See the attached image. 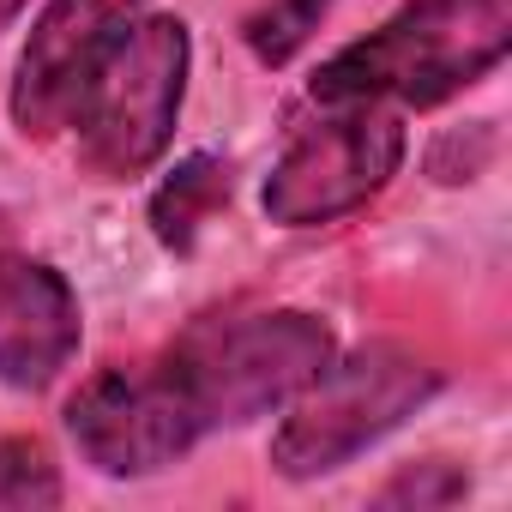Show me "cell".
<instances>
[{"label": "cell", "mask_w": 512, "mask_h": 512, "mask_svg": "<svg viewBox=\"0 0 512 512\" xmlns=\"http://www.w3.org/2000/svg\"><path fill=\"white\" fill-rule=\"evenodd\" d=\"M326 7H332V0H272V7H260V13L241 25L253 61H260V67H284V61L320 31Z\"/></svg>", "instance_id": "obj_10"}, {"label": "cell", "mask_w": 512, "mask_h": 512, "mask_svg": "<svg viewBox=\"0 0 512 512\" xmlns=\"http://www.w3.org/2000/svg\"><path fill=\"white\" fill-rule=\"evenodd\" d=\"M67 434L79 458L103 476H151L175 458L193 452L205 434L175 368L145 362V368H103L91 374L73 404H67Z\"/></svg>", "instance_id": "obj_6"}, {"label": "cell", "mask_w": 512, "mask_h": 512, "mask_svg": "<svg viewBox=\"0 0 512 512\" xmlns=\"http://www.w3.org/2000/svg\"><path fill=\"white\" fill-rule=\"evenodd\" d=\"M151 0H49V13L37 19L19 79H13V121L31 139H49L73 127L79 97L115 55V43L145 19Z\"/></svg>", "instance_id": "obj_7"}, {"label": "cell", "mask_w": 512, "mask_h": 512, "mask_svg": "<svg viewBox=\"0 0 512 512\" xmlns=\"http://www.w3.org/2000/svg\"><path fill=\"white\" fill-rule=\"evenodd\" d=\"M404 163V121L392 103H338L302 127L266 175V217L284 229H320L362 211Z\"/></svg>", "instance_id": "obj_5"}, {"label": "cell", "mask_w": 512, "mask_h": 512, "mask_svg": "<svg viewBox=\"0 0 512 512\" xmlns=\"http://www.w3.org/2000/svg\"><path fill=\"white\" fill-rule=\"evenodd\" d=\"M512 49V0H410L314 73V103L434 109L488 79Z\"/></svg>", "instance_id": "obj_1"}, {"label": "cell", "mask_w": 512, "mask_h": 512, "mask_svg": "<svg viewBox=\"0 0 512 512\" xmlns=\"http://www.w3.org/2000/svg\"><path fill=\"white\" fill-rule=\"evenodd\" d=\"M464 470L446 464V458H428L416 470H398L386 488H380V506H446V500H464Z\"/></svg>", "instance_id": "obj_12"}, {"label": "cell", "mask_w": 512, "mask_h": 512, "mask_svg": "<svg viewBox=\"0 0 512 512\" xmlns=\"http://www.w3.org/2000/svg\"><path fill=\"white\" fill-rule=\"evenodd\" d=\"M223 205H229V163L211 157V151H193V157H181V163L157 181V193H151V235H157L169 253H193L199 229H205Z\"/></svg>", "instance_id": "obj_9"}, {"label": "cell", "mask_w": 512, "mask_h": 512, "mask_svg": "<svg viewBox=\"0 0 512 512\" xmlns=\"http://www.w3.org/2000/svg\"><path fill=\"white\" fill-rule=\"evenodd\" d=\"M338 338L320 314L272 308L247 320H199L163 362L175 368L199 428H241L266 410H284L326 362Z\"/></svg>", "instance_id": "obj_3"}, {"label": "cell", "mask_w": 512, "mask_h": 512, "mask_svg": "<svg viewBox=\"0 0 512 512\" xmlns=\"http://www.w3.org/2000/svg\"><path fill=\"white\" fill-rule=\"evenodd\" d=\"M25 7H31V0H0V31H7V25L25 13Z\"/></svg>", "instance_id": "obj_13"}, {"label": "cell", "mask_w": 512, "mask_h": 512, "mask_svg": "<svg viewBox=\"0 0 512 512\" xmlns=\"http://www.w3.org/2000/svg\"><path fill=\"white\" fill-rule=\"evenodd\" d=\"M440 392V368H428L404 344H362L350 356L332 350V362L284 404V422L272 434V470L290 482H314L344 470L356 452L386 440L404 416H416Z\"/></svg>", "instance_id": "obj_2"}, {"label": "cell", "mask_w": 512, "mask_h": 512, "mask_svg": "<svg viewBox=\"0 0 512 512\" xmlns=\"http://www.w3.org/2000/svg\"><path fill=\"white\" fill-rule=\"evenodd\" d=\"M79 296L73 284L31 253L0 247V380L43 392L79 356Z\"/></svg>", "instance_id": "obj_8"}, {"label": "cell", "mask_w": 512, "mask_h": 512, "mask_svg": "<svg viewBox=\"0 0 512 512\" xmlns=\"http://www.w3.org/2000/svg\"><path fill=\"white\" fill-rule=\"evenodd\" d=\"M0 506H61V476L43 440H0Z\"/></svg>", "instance_id": "obj_11"}, {"label": "cell", "mask_w": 512, "mask_h": 512, "mask_svg": "<svg viewBox=\"0 0 512 512\" xmlns=\"http://www.w3.org/2000/svg\"><path fill=\"white\" fill-rule=\"evenodd\" d=\"M187 67H193V43L181 19H139L115 43V55L103 61V73L91 79L73 115L85 163L97 175H121V181L145 175L169 151L187 97Z\"/></svg>", "instance_id": "obj_4"}]
</instances>
